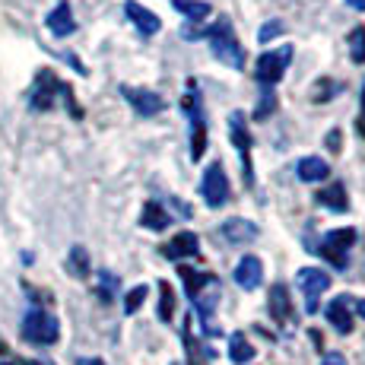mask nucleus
I'll return each instance as SVG.
<instances>
[{"instance_id": "obj_1", "label": "nucleus", "mask_w": 365, "mask_h": 365, "mask_svg": "<svg viewBox=\"0 0 365 365\" xmlns=\"http://www.w3.org/2000/svg\"><path fill=\"white\" fill-rule=\"evenodd\" d=\"M207 38H210V54H213L220 64H226L232 70H245V48H242V41L235 38V29L229 19L220 16V23H213L207 29Z\"/></svg>"}, {"instance_id": "obj_2", "label": "nucleus", "mask_w": 365, "mask_h": 365, "mask_svg": "<svg viewBox=\"0 0 365 365\" xmlns=\"http://www.w3.org/2000/svg\"><path fill=\"white\" fill-rule=\"evenodd\" d=\"M353 245H356V229L343 226V229H331V232H324L308 251H314V255H321L324 261H331L336 270H346L349 248H353Z\"/></svg>"}, {"instance_id": "obj_3", "label": "nucleus", "mask_w": 365, "mask_h": 365, "mask_svg": "<svg viewBox=\"0 0 365 365\" xmlns=\"http://www.w3.org/2000/svg\"><path fill=\"white\" fill-rule=\"evenodd\" d=\"M181 105H185L187 118H191V159L197 163V159H203V153H207V115H203L200 89L194 80H187V93L181 99Z\"/></svg>"}, {"instance_id": "obj_4", "label": "nucleus", "mask_w": 365, "mask_h": 365, "mask_svg": "<svg viewBox=\"0 0 365 365\" xmlns=\"http://www.w3.org/2000/svg\"><path fill=\"white\" fill-rule=\"evenodd\" d=\"M292 54H296L292 45H279V48H270V51H264L261 58H257L255 76H257V83H261V89H273L279 80H283L286 70H289Z\"/></svg>"}, {"instance_id": "obj_5", "label": "nucleus", "mask_w": 365, "mask_h": 365, "mask_svg": "<svg viewBox=\"0 0 365 365\" xmlns=\"http://www.w3.org/2000/svg\"><path fill=\"white\" fill-rule=\"evenodd\" d=\"M61 336V324L54 314L41 312V308H32V312H26L23 318V340L35 343V346H51V343H58Z\"/></svg>"}, {"instance_id": "obj_6", "label": "nucleus", "mask_w": 365, "mask_h": 365, "mask_svg": "<svg viewBox=\"0 0 365 365\" xmlns=\"http://www.w3.org/2000/svg\"><path fill=\"white\" fill-rule=\"evenodd\" d=\"M229 137H232V146L242 156V178H245V187H255V168H251V137L248 130V121H245V111H232L229 115Z\"/></svg>"}, {"instance_id": "obj_7", "label": "nucleus", "mask_w": 365, "mask_h": 365, "mask_svg": "<svg viewBox=\"0 0 365 365\" xmlns=\"http://www.w3.org/2000/svg\"><path fill=\"white\" fill-rule=\"evenodd\" d=\"M200 197L210 210H220L226 207L229 197H232V187H229V178H226V168L222 163H210L207 172L200 178Z\"/></svg>"}, {"instance_id": "obj_8", "label": "nucleus", "mask_w": 365, "mask_h": 365, "mask_svg": "<svg viewBox=\"0 0 365 365\" xmlns=\"http://www.w3.org/2000/svg\"><path fill=\"white\" fill-rule=\"evenodd\" d=\"M296 283L305 296V312L308 314H318L321 308V296L331 289V273H324L321 267H302L296 273Z\"/></svg>"}, {"instance_id": "obj_9", "label": "nucleus", "mask_w": 365, "mask_h": 365, "mask_svg": "<svg viewBox=\"0 0 365 365\" xmlns=\"http://www.w3.org/2000/svg\"><path fill=\"white\" fill-rule=\"evenodd\" d=\"M64 89H67V86L51 73V70H38V76H35V83H32L29 105H32L35 111L54 108V102H58V93H64Z\"/></svg>"}, {"instance_id": "obj_10", "label": "nucleus", "mask_w": 365, "mask_h": 365, "mask_svg": "<svg viewBox=\"0 0 365 365\" xmlns=\"http://www.w3.org/2000/svg\"><path fill=\"white\" fill-rule=\"evenodd\" d=\"M121 96L128 99V105L133 111H137L140 118H156L159 111L165 108V99L159 93H153V89H140V86H121Z\"/></svg>"}, {"instance_id": "obj_11", "label": "nucleus", "mask_w": 365, "mask_h": 365, "mask_svg": "<svg viewBox=\"0 0 365 365\" xmlns=\"http://www.w3.org/2000/svg\"><path fill=\"white\" fill-rule=\"evenodd\" d=\"M232 279L238 283V289H245V292H255L257 286H261V279H264V264H261V257H255V255H245L242 261L235 264Z\"/></svg>"}, {"instance_id": "obj_12", "label": "nucleus", "mask_w": 365, "mask_h": 365, "mask_svg": "<svg viewBox=\"0 0 365 365\" xmlns=\"http://www.w3.org/2000/svg\"><path fill=\"white\" fill-rule=\"evenodd\" d=\"M267 308H270V318L277 321L279 327H289V324H292L289 286H286V283H273V286H270V299H267Z\"/></svg>"}, {"instance_id": "obj_13", "label": "nucleus", "mask_w": 365, "mask_h": 365, "mask_svg": "<svg viewBox=\"0 0 365 365\" xmlns=\"http://www.w3.org/2000/svg\"><path fill=\"white\" fill-rule=\"evenodd\" d=\"M124 16H128L133 23V29H137L140 35H146V38L163 29V19H159L153 10H146L143 4H137V0H128V4H124Z\"/></svg>"}, {"instance_id": "obj_14", "label": "nucleus", "mask_w": 365, "mask_h": 365, "mask_svg": "<svg viewBox=\"0 0 365 365\" xmlns=\"http://www.w3.org/2000/svg\"><path fill=\"white\" fill-rule=\"evenodd\" d=\"M324 314H327V321L334 324V331H340V334H349V331H353V324H356L353 299H349V296L331 299V302H327V308H324Z\"/></svg>"}, {"instance_id": "obj_15", "label": "nucleus", "mask_w": 365, "mask_h": 365, "mask_svg": "<svg viewBox=\"0 0 365 365\" xmlns=\"http://www.w3.org/2000/svg\"><path fill=\"white\" fill-rule=\"evenodd\" d=\"M200 251V238L194 232H178L168 238V245H163V257L168 261H185V257H194Z\"/></svg>"}, {"instance_id": "obj_16", "label": "nucleus", "mask_w": 365, "mask_h": 365, "mask_svg": "<svg viewBox=\"0 0 365 365\" xmlns=\"http://www.w3.org/2000/svg\"><path fill=\"white\" fill-rule=\"evenodd\" d=\"M45 26H48V32H51L54 38H67V35H73V32H76L73 10H70V4H67V0H61V4L54 6L51 13H48Z\"/></svg>"}, {"instance_id": "obj_17", "label": "nucleus", "mask_w": 365, "mask_h": 365, "mask_svg": "<svg viewBox=\"0 0 365 365\" xmlns=\"http://www.w3.org/2000/svg\"><path fill=\"white\" fill-rule=\"evenodd\" d=\"M220 232H222L226 242H232V245H248V242H255V238L261 235L255 222H251V220H238V216H232V220L222 222Z\"/></svg>"}, {"instance_id": "obj_18", "label": "nucleus", "mask_w": 365, "mask_h": 365, "mask_svg": "<svg viewBox=\"0 0 365 365\" xmlns=\"http://www.w3.org/2000/svg\"><path fill=\"white\" fill-rule=\"evenodd\" d=\"M314 203L324 210H331V213H346L349 210V197H346V187L340 185V181H334V185L321 187L318 194H314Z\"/></svg>"}, {"instance_id": "obj_19", "label": "nucleus", "mask_w": 365, "mask_h": 365, "mask_svg": "<svg viewBox=\"0 0 365 365\" xmlns=\"http://www.w3.org/2000/svg\"><path fill=\"white\" fill-rule=\"evenodd\" d=\"M296 175H299V181H305V185H318V181H324L327 175H331V165H327L321 156H305L296 163Z\"/></svg>"}, {"instance_id": "obj_20", "label": "nucleus", "mask_w": 365, "mask_h": 365, "mask_svg": "<svg viewBox=\"0 0 365 365\" xmlns=\"http://www.w3.org/2000/svg\"><path fill=\"white\" fill-rule=\"evenodd\" d=\"M168 222H172V216H168V210L159 200L143 203V213H140V226L143 229H150V232H163V229H168Z\"/></svg>"}, {"instance_id": "obj_21", "label": "nucleus", "mask_w": 365, "mask_h": 365, "mask_svg": "<svg viewBox=\"0 0 365 365\" xmlns=\"http://www.w3.org/2000/svg\"><path fill=\"white\" fill-rule=\"evenodd\" d=\"M178 277H181V283H185V289H187V299H194L197 292L203 289V286H210L213 283V273H203V270H191V267H181L178 270Z\"/></svg>"}, {"instance_id": "obj_22", "label": "nucleus", "mask_w": 365, "mask_h": 365, "mask_svg": "<svg viewBox=\"0 0 365 365\" xmlns=\"http://www.w3.org/2000/svg\"><path fill=\"white\" fill-rule=\"evenodd\" d=\"M172 6L185 19H194V23H203V19L213 13V6H210L207 0H172Z\"/></svg>"}, {"instance_id": "obj_23", "label": "nucleus", "mask_w": 365, "mask_h": 365, "mask_svg": "<svg viewBox=\"0 0 365 365\" xmlns=\"http://www.w3.org/2000/svg\"><path fill=\"white\" fill-rule=\"evenodd\" d=\"M67 273H70V277H76V279L89 277V251L83 248V245H73V248H70V255H67Z\"/></svg>"}, {"instance_id": "obj_24", "label": "nucleus", "mask_w": 365, "mask_h": 365, "mask_svg": "<svg viewBox=\"0 0 365 365\" xmlns=\"http://www.w3.org/2000/svg\"><path fill=\"white\" fill-rule=\"evenodd\" d=\"M118 286H121V279H118L115 273H111V270H99V277H96V296H99L105 305H108V302H115Z\"/></svg>"}, {"instance_id": "obj_25", "label": "nucleus", "mask_w": 365, "mask_h": 365, "mask_svg": "<svg viewBox=\"0 0 365 365\" xmlns=\"http://www.w3.org/2000/svg\"><path fill=\"white\" fill-rule=\"evenodd\" d=\"M229 359H232L235 365H245V362L255 359V346L245 340V334H232V336H229Z\"/></svg>"}, {"instance_id": "obj_26", "label": "nucleus", "mask_w": 365, "mask_h": 365, "mask_svg": "<svg viewBox=\"0 0 365 365\" xmlns=\"http://www.w3.org/2000/svg\"><path fill=\"white\" fill-rule=\"evenodd\" d=\"M181 336H185L187 359H191L194 365H200V362H210V359H213V349H210V346H203L200 340H194V336H191V327H187V321H185V334H181Z\"/></svg>"}, {"instance_id": "obj_27", "label": "nucleus", "mask_w": 365, "mask_h": 365, "mask_svg": "<svg viewBox=\"0 0 365 365\" xmlns=\"http://www.w3.org/2000/svg\"><path fill=\"white\" fill-rule=\"evenodd\" d=\"M346 45H349L353 64H365V26H356V29L346 35Z\"/></svg>"}, {"instance_id": "obj_28", "label": "nucleus", "mask_w": 365, "mask_h": 365, "mask_svg": "<svg viewBox=\"0 0 365 365\" xmlns=\"http://www.w3.org/2000/svg\"><path fill=\"white\" fill-rule=\"evenodd\" d=\"M175 314V292L165 279H159V321H172Z\"/></svg>"}, {"instance_id": "obj_29", "label": "nucleus", "mask_w": 365, "mask_h": 365, "mask_svg": "<svg viewBox=\"0 0 365 365\" xmlns=\"http://www.w3.org/2000/svg\"><path fill=\"white\" fill-rule=\"evenodd\" d=\"M340 93H343L340 83L321 80V83H314V86H312V102H327V99H334V96H340Z\"/></svg>"}, {"instance_id": "obj_30", "label": "nucleus", "mask_w": 365, "mask_h": 365, "mask_svg": "<svg viewBox=\"0 0 365 365\" xmlns=\"http://www.w3.org/2000/svg\"><path fill=\"white\" fill-rule=\"evenodd\" d=\"M273 111H277V93H273V89H261V99H257L255 118H257V121H264V118H270Z\"/></svg>"}, {"instance_id": "obj_31", "label": "nucleus", "mask_w": 365, "mask_h": 365, "mask_svg": "<svg viewBox=\"0 0 365 365\" xmlns=\"http://www.w3.org/2000/svg\"><path fill=\"white\" fill-rule=\"evenodd\" d=\"M146 292H150L146 286H133L128 296H124V314H137V312H140V305L146 302Z\"/></svg>"}, {"instance_id": "obj_32", "label": "nucleus", "mask_w": 365, "mask_h": 365, "mask_svg": "<svg viewBox=\"0 0 365 365\" xmlns=\"http://www.w3.org/2000/svg\"><path fill=\"white\" fill-rule=\"evenodd\" d=\"M283 29H286V26L279 23V19H273V23H264V26H261V32H257V41H261V45H267L270 38L283 35Z\"/></svg>"}, {"instance_id": "obj_33", "label": "nucleus", "mask_w": 365, "mask_h": 365, "mask_svg": "<svg viewBox=\"0 0 365 365\" xmlns=\"http://www.w3.org/2000/svg\"><path fill=\"white\" fill-rule=\"evenodd\" d=\"M327 150H331V153H340V130H331V133H327Z\"/></svg>"}, {"instance_id": "obj_34", "label": "nucleus", "mask_w": 365, "mask_h": 365, "mask_svg": "<svg viewBox=\"0 0 365 365\" xmlns=\"http://www.w3.org/2000/svg\"><path fill=\"white\" fill-rule=\"evenodd\" d=\"M321 365H346V359H343L340 353H327L324 359H321Z\"/></svg>"}, {"instance_id": "obj_35", "label": "nucleus", "mask_w": 365, "mask_h": 365, "mask_svg": "<svg viewBox=\"0 0 365 365\" xmlns=\"http://www.w3.org/2000/svg\"><path fill=\"white\" fill-rule=\"evenodd\" d=\"M359 133L365 137V83H362V111H359Z\"/></svg>"}, {"instance_id": "obj_36", "label": "nucleus", "mask_w": 365, "mask_h": 365, "mask_svg": "<svg viewBox=\"0 0 365 365\" xmlns=\"http://www.w3.org/2000/svg\"><path fill=\"white\" fill-rule=\"evenodd\" d=\"M353 308H356V314H359V318H365V299H353Z\"/></svg>"}, {"instance_id": "obj_37", "label": "nucleus", "mask_w": 365, "mask_h": 365, "mask_svg": "<svg viewBox=\"0 0 365 365\" xmlns=\"http://www.w3.org/2000/svg\"><path fill=\"white\" fill-rule=\"evenodd\" d=\"M346 4H349V6H353V10H359V13L365 10V0H346Z\"/></svg>"}, {"instance_id": "obj_38", "label": "nucleus", "mask_w": 365, "mask_h": 365, "mask_svg": "<svg viewBox=\"0 0 365 365\" xmlns=\"http://www.w3.org/2000/svg\"><path fill=\"white\" fill-rule=\"evenodd\" d=\"M76 365H105L102 359H76Z\"/></svg>"}, {"instance_id": "obj_39", "label": "nucleus", "mask_w": 365, "mask_h": 365, "mask_svg": "<svg viewBox=\"0 0 365 365\" xmlns=\"http://www.w3.org/2000/svg\"><path fill=\"white\" fill-rule=\"evenodd\" d=\"M23 365H51V362H41V359H26Z\"/></svg>"}, {"instance_id": "obj_40", "label": "nucleus", "mask_w": 365, "mask_h": 365, "mask_svg": "<svg viewBox=\"0 0 365 365\" xmlns=\"http://www.w3.org/2000/svg\"><path fill=\"white\" fill-rule=\"evenodd\" d=\"M0 353H6V343H0Z\"/></svg>"}, {"instance_id": "obj_41", "label": "nucleus", "mask_w": 365, "mask_h": 365, "mask_svg": "<svg viewBox=\"0 0 365 365\" xmlns=\"http://www.w3.org/2000/svg\"><path fill=\"white\" fill-rule=\"evenodd\" d=\"M4 365H10V362H4Z\"/></svg>"}, {"instance_id": "obj_42", "label": "nucleus", "mask_w": 365, "mask_h": 365, "mask_svg": "<svg viewBox=\"0 0 365 365\" xmlns=\"http://www.w3.org/2000/svg\"><path fill=\"white\" fill-rule=\"evenodd\" d=\"M172 365H178V362H172Z\"/></svg>"}]
</instances>
